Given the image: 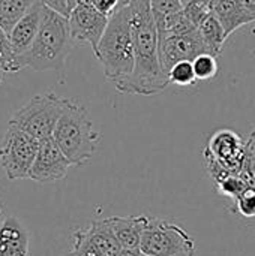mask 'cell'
<instances>
[{"mask_svg": "<svg viewBox=\"0 0 255 256\" xmlns=\"http://www.w3.org/2000/svg\"><path fill=\"white\" fill-rule=\"evenodd\" d=\"M134 36V70L114 82L123 94L152 96L164 92L170 80L159 60V38L155 18L150 9V0H132Z\"/></svg>", "mask_w": 255, "mask_h": 256, "instance_id": "cell-1", "label": "cell"}, {"mask_svg": "<svg viewBox=\"0 0 255 256\" xmlns=\"http://www.w3.org/2000/svg\"><path fill=\"white\" fill-rule=\"evenodd\" d=\"M74 44L68 16L44 6L39 32L32 46L18 57L20 64L36 72H63Z\"/></svg>", "mask_w": 255, "mask_h": 256, "instance_id": "cell-2", "label": "cell"}, {"mask_svg": "<svg viewBox=\"0 0 255 256\" xmlns=\"http://www.w3.org/2000/svg\"><path fill=\"white\" fill-rule=\"evenodd\" d=\"M108 81L116 82L134 70L132 12L129 4L120 6L108 21L104 36L95 51Z\"/></svg>", "mask_w": 255, "mask_h": 256, "instance_id": "cell-3", "label": "cell"}, {"mask_svg": "<svg viewBox=\"0 0 255 256\" xmlns=\"http://www.w3.org/2000/svg\"><path fill=\"white\" fill-rule=\"evenodd\" d=\"M53 140L71 160L72 166H81L95 154L101 135L95 130L87 108L68 99Z\"/></svg>", "mask_w": 255, "mask_h": 256, "instance_id": "cell-4", "label": "cell"}, {"mask_svg": "<svg viewBox=\"0 0 255 256\" xmlns=\"http://www.w3.org/2000/svg\"><path fill=\"white\" fill-rule=\"evenodd\" d=\"M68 99L53 92L35 94L27 104L14 112L9 123L18 126L38 141L51 138Z\"/></svg>", "mask_w": 255, "mask_h": 256, "instance_id": "cell-5", "label": "cell"}, {"mask_svg": "<svg viewBox=\"0 0 255 256\" xmlns=\"http://www.w3.org/2000/svg\"><path fill=\"white\" fill-rule=\"evenodd\" d=\"M248 152V140L231 129H219L204 147L203 158L207 174L213 182L228 174H240Z\"/></svg>", "mask_w": 255, "mask_h": 256, "instance_id": "cell-6", "label": "cell"}, {"mask_svg": "<svg viewBox=\"0 0 255 256\" xmlns=\"http://www.w3.org/2000/svg\"><path fill=\"white\" fill-rule=\"evenodd\" d=\"M195 249L194 238L182 226L161 218H150L140 243V252L152 256L192 255Z\"/></svg>", "mask_w": 255, "mask_h": 256, "instance_id": "cell-7", "label": "cell"}, {"mask_svg": "<svg viewBox=\"0 0 255 256\" xmlns=\"http://www.w3.org/2000/svg\"><path fill=\"white\" fill-rule=\"evenodd\" d=\"M39 141L20 129L18 126L8 123L0 142V166L8 180L29 178V172L38 154Z\"/></svg>", "mask_w": 255, "mask_h": 256, "instance_id": "cell-8", "label": "cell"}, {"mask_svg": "<svg viewBox=\"0 0 255 256\" xmlns=\"http://www.w3.org/2000/svg\"><path fill=\"white\" fill-rule=\"evenodd\" d=\"M116 236L107 219L93 220L89 228L74 232V243L69 256H116L120 252Z\"/></svg>", "mask_w": 255, "mask_h": 256, "instance_id": "cell-9", "label": "cell"}, {"mask_svg": "<svg viewBox=\"0 0 255 256\" xmlns=\"http://www.w3.org/2000/svg\"><path fill=\"white\" fill-rule=\"evenodd\" d=\"M68 20L72 40L77 44H89L95 52L108 26L110 16L101 14L90 0H86L69 12Z\"/></svg>", "mask_w": 255, "mask_h": 256, "instance_id": "cell-10", "label": "cell"}, {"mask_svg": "<svg viewBox=\"0 0 255 256\" xmlns=\"http://www.w3.org/2000/svg\"><path fill=\"white\" fill-rule=\"evenodd\" d=\"M71 166V160L51 136L39 141L38 154L29 172V178L36 183H54L65 178Z\"/></svg>", "mask_w": 255, "mask_h": 256, "instance_id": "cell-11", "label": "cell"}, {"mask_svg": "<svg viewBox=\"0 0 255 256\" xmlns=\"http://www.w3.org/2000/svg\"><path fill=\"white\" fill-rule=\"evenodd\" d=\"M203 52H209V48L204 39L201 38L198 28L186 34L170 36V38L159 40V60L167 76H168L170 69L176 63L183 62V60L192 62L197 56Z\"/></svg>", "mask_w": 255, "mask_h": 256, "instance_id": "cell-12", "label": "cell"}, {"mask_svg": "<svg viewBox=\"0 0 255 256\" xmlns=\"http://www.w3.org/2000/svg\"><path fill=\"white\" fill-rule=\"evenodd\" d=\"M44 2L36 0L35 4L27 10V14L15 24V27L9 33L11 45L14 52L20 57L23 56L33 44L41 22H42V14H44Z\"/></svg>", "mask_w": 255, "mask_h": 256, "instance_id": "cell-13", "label": "cell"}, {"mask_svg": "<svg viewBox=\"0 0 255 256\" xmlns=\"http://www.w3.org/2000/svg\"><path fill=\"white\" fill-rule=\"evenodd\" d=\"M212 14L222 24L227 39L240 27L255 22V12L243 0H218Z\"/></svg>", "mask_w": 255, "mask_h": 256, "instance_id": "cell-14", "label": "cell"}, {"mask_svg": "<svg viewBox=\"0 0 255 256\" xmlns=\"http://www.w3.org/2000/svg\"><path fill=\"white\" fill-rule=\"evenodd\" d=\"M0 256H29V231L14 216L0 224Z\"/></svg>", "mask_w": 255, "mask_h": 256, "instance_id": "cell-15", "label": "cell"}, {"mask_svg": "<svg viewBox=\"0 0 255 256\" xmlns=\"http://www.w3.org/2000/svg\"><path fill=\"white\" fill-rule=\"evenodd\" d=\"M147 216H128V218H107V222L116 236L122 249H140L143 232L149 225Z\"/></svg>", "mask_w": 255, "mask_h": 256, "instance_id": "cell-16", "label": "cell"}, {"mask_svg": "<svg viewBox=\"0 0 255 256\" xmlns=\"http://www.w3.org/2000/svg\"><path fill=\"white\" fill-rule=\"evenodd\" d=\"M198 32L201 34V38L204 39L207 48H209V52L213 54V56H219L222 52V46H224V42L227 40V36H225V32H224V27L222 24L219 22V20L210 14L198 27Z\"/></svg>", "mask_w": 255, "mask_h": 256, "instance_id": "cell-17", "label": "cell"}, {"mask_svg": "<svg viewBox=\"0 0 255 256\" xmlns=\"http://www.w3.org/2000/svg\"><path fill=\"white\" fill-rule=\"evenodd\" d=\"M36 0H0V27L9 34Z\"/></svg>", "mask_w": 255, "mask_h": 256, "instance_id": "cell-18", "label": "cell"}, {"mask_svg": "<svg viewBox=\"0 0 255 256\" xmlns=\"http://www.w3.org/2000/svg\"><path fill=\"white\" fill-rule=\"evenodd\" d=\"M216 190L225 196L230 198L233 202L237 201V198L248 189V184L245 183V180L240 177V174H228L221 177L219 180L215 182Z\"/></svg>", "mask_w": 255, "mask_h": 256, "instance_id": "cell-19", "label": "cell"}, {"mask_svg": "<svg viewBox=\"0 0 255 256\" xmlns=\"http://www.w3.org/2000/svg\"><path fill=\"white\" fill-rule=\"evenodd\" d=\"M0 66L6 74H17L23 69L18 56L12 50L9 34L2 27H0Z\"/></svg>", "mask_w": 255, "mask_h": 256, "instance_id": "cell-20", "label": "cell"}, {"mask_svg": "<svg viewBox=\"0 0 255 256\" xmlns=\"http://www.w3.org/2000/svg\"><path fill=\"white\" fill-rule=\"evenodd\" d=\"M192 66H194V72L197 80L200 81H207L212 80L218 75L219 72V64H218V57L209 52H203L200 56H197L192 60Z\"/></svg>", "mask_w": 255, "mask_h": 256, "instance_id": "cell-21", "label": "cell"}, {"mask_svg": "<svg viewBox=\"0 0 255 256\" xmlns=\"http://www.w3.org/2000/svg\"><path fill=\"white\" fill-rule=\"evenodd\" d=\"M168 80H170V84H176V86H180V87L192 86L197 81L192 62L183 60V62L176 63L168 72Z\"/></svg>", "mask_w": 255, "mask_h": 256, "instance_id": "cell-22", "label": "cell"}, {"mask_svg": "<svg viewBox=\"0 0 255 256\" xmlns=\"http://www.w3.org/2000/svg\"><path fill=\"white\" fill-rule=\"evenodd\" d=\"M150 9L155 22H158L168 15L183 10V4L182 0H150Z\"/></svg>", "mask_w": 255, "mask_h": 256, "instance_id": "cell-23", "label": "cell"}, {"mask_svg": "<svg viewBox=\"0 0 255 256\" xmlns=\"http://www.w3.org/2000/svg\"><path fill=\"white\" fill-rule=\"evenodd\" d=\"M183 12L189 18V21L198 28L200 24L212 14V9L207 8L206 4L197 2V0H192L191 3H188L186 6H183Z\"/></svg>", "mask_w": 255, "mask_h": 256, "instance_id": "cell-24", "label": "cell"}, {"mask_svg": "<svg viewBox=\"0 0 255 256\" xmlns=\"http://www.w3.org/2000/svg\"><path fill=\"white\" fill-rule=\"evenodd\" d=\"M234 210L243 218H255V190L248 188L234 202Z\"/></svg>", "mask_w": 255, "mask_h": 256, "instance_id": "cell-25", "label": "cell"}, {"mask_svg": "<svg viewBox=\"0 0 255 256\" xmlns=\"http://www.w3.org/2000/svg\"><path fill=\"white\" fill-rule=\"evenodd\" d=\"M240 177L245 180L249 189L255 190V152L252 150L249 141H248V152H246V158L240 171Z\"/></svg>", "mask_w": 255, "mask_h": 256, "instance_id": "cell-26", "label": "cell"}, {"mask_svg": "<svg viewBox=\"0 0 255 256\" xmlns=\"http://www.w3.org/2000/svg\"><path fill=\"white\" fill-rule=\"evenodd\" d=\"M90 2L101 14L107 16H111L120 8V0H90Z\"/></svg>", "mask_w": 255, "mask_h": 256, "instance_id": "cell-27", "label": "cell"}, {"mask_svg": "<svg viewBox=\"0 0 255 256\" xmlns=\"http://www.w3.org/2000/svg\"><path fill=\"white\" fill-rule=\"evenodd\" d=\"M42 2H44L45 6H48V8H51V9H54V10L66 15V16L69 15V9H68L66 0H42Z\"/></svg>", "mask_w": 255, "mask_h": 256, "instance_id": "cell-28", "label": "cell"}, {"mask_svg": "<svg viewBox=\"0 0 255 256\" xmlns=\"http://www.w3.org/2000/svg\"><path fill=\"white\" fill-rule=\"evenodd\" d=\"M140 249H120V252L116 256H140Z\"/></svg>", "mask_w": 255, "mask_h": 256, "instance_id": "cell-29", "label": "cell"}, {"mask_svg": "<svg viewBox=\"0 0 255 256\" xmlns=\"http://www.w3.org/2000/svg\"><path fill=\"white\" fill-rule=\"evenodd\" d=\"M83 2H86V0H66V3H68V9H69V12L77 6V4H80V3H83Z\"/></svg>", "mask_w": 255, "mask_h": 256, "instance_id": "cell-30", "label": "cell"}, {"mask_svg": "<svg viewBox=\"0 0 255 256\" xmlns=\"http://www.w3.org/2000/svg\"><path fill=\"white\" fill-rule=\"evenodd\" d=\"M248 141H249V144H251V147H252V150L255 152V140L249 135V138H248Z\"/></svg>", "mask_w": 255, "mask_h": 256, "instance_id": "cell-31", "label": "cell"}, {"mask_svg": "<svg viewBox=\"0 0 255 256\" xmlns=\"http://www.w3.org/2000/svg\"><path fill=\"white\" fill-rule=\"evenodd\" d=\"M5 74H6V72H5V70H3V68L0 66V84H2V81H3V76H5Z\"/></svg>", "mask_w": 255, "mask_h": 256, "instance_id": "cell-32", "label": "cell"}, {"mask_svg": "<svg viewBox=\"0 0 255 256\" xmlns=\"http://www.w3.org/2000/svg\"><path fill=\"white\" fill-rule=\"evenodd\" d=\"M132 0H120V6H128Z\"/></svg>", "mask_w": 255, "mask_h": 256, "instance_id": "cell-33", "label": "cell"}, {"mask_svg": "<svg viewBox=\"0 0 255 256\" xmlns=\"http://www.w3.org/2000/svg\"><path fill=\"white\" fill-rule=\"evenodd\" d=\"M191 2H192V0H182V4H183V6H186V4H188V3H191Z\"/></svg>", "mask_w": 255, "mask_h": 256, "instance_id": "cell-34", "label": "cell"}, {"mask_svg": "<svg viewBox=\"0 0 255 256\" xmlns=\"http://www.w3.org/2000/svg\"><path fill=\"white\" fill-rule=\"evenodd\" d=\"M251 136H252V138H254V140H255V130H254V132H252V134H251Z\"/></svg>", "mask_w": 255, "mask_h": 256, "instance_id": "cell-35", "label": "cell"}, {"mask_svg": "<svg viewBox=\"0 0 255 256\" xmlns=\"http://www.w3.org/2000/svg\"><path fill=\"white\" fill-rule=\"evenodd\" d=\"M3 213V208H2V206H0V214Z\"/></svg>", "mask_w": 255, "mask_h": 256, "instance_id": "cell-36", "label": "cell"}, {"mask_svg": "<svg viewBox=\"0 0 255 256\" xmlns=\"http://www.w3.org/2000/svg\"><path fill=\"white\" fill-rule=\"evenodd\" d=\"M140 256H152V255H144V254H141V255Z\"/></svg>", "mask_w": 255, "mask_h": 256, "instance_id": "cell-37", "label": "cell"}, {"mask_svg": "<svg viewBox=\"0 0 255 256\" xmlns=\"http://www.w3.org/2000/svg\"><path fill=\"white\" fill-rule=\"evenodd\" d=\"M183 256H195V254H192V255H183Z\"/></svg>", "mask_w": 255, "mask_h": 256, "instance_id": "cell-38", "label": "cell"}]
</instances>
